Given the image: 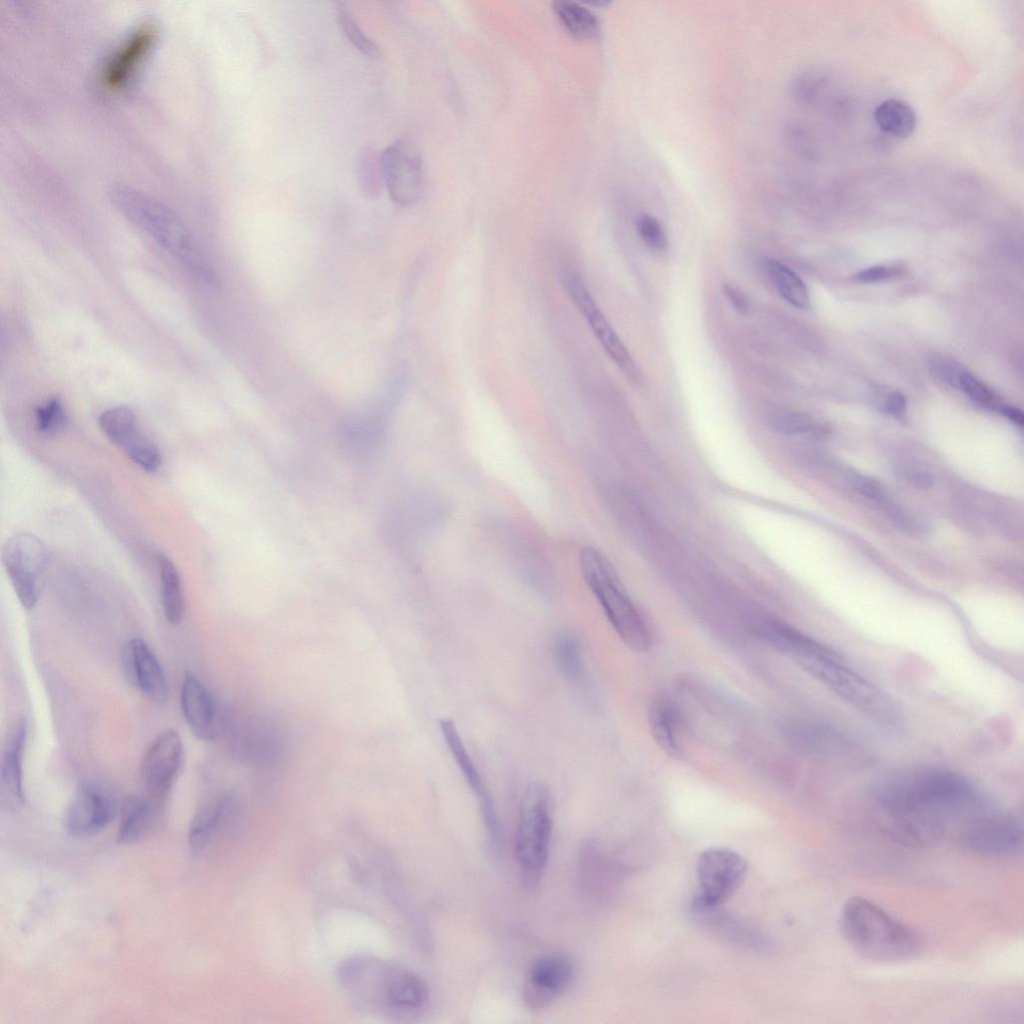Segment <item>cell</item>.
Returning <instances> with one entry per match:
<instances>
[{"instance_id":"52a82bcc","label":"cell","mask_w":1024,"mask_h":1024,"mask_svg":"<svg viewBox=\"0 0 1024 1024\" xmlns=\"http://www.w3.org/2000/svg\"><path fill=\"white\" fill-rule=\"evenodd\" d=\"M2 561L22 607L33 609L45 582L47 551L44 543L31 533H17L5 542Z\"/></svg>"},{"instance_id":"44dd1931","label":"cell","mask_w":1024,"mask_h":1024,"mask_svg":"<svg viewBox=\"0 0 1024 1024\" xmlns=\"http://www.w3.org/2000/svg\"><path fill=\"white\" fill-rule=\"evenodd\" d=\"M693 917L699 924L712 932L729 939L733 943L746 946H763L762 936L749 926L739 922L732 915L725 913L717 906L691 905Z\"/></svg>"},{"instance_id":"3957f363","label":"cell","mask_w":1024,"mask_h":1024,"mask_svg":"<svg viewBox=\"0 0 1024 1024\" xmlns=\"http://www.w3.org/2000/svg\"><path fill=\"white\" fill-rule=\"evenodd\" d=\"M115 208L148 235L195 278L215 284L214 270L185 223L166 205L128 186L110 191Z\"/></svg>"},{"instance_id":"5b68a950","label":"cell","mask_w":1024,"mask_h":1024,"mask_svg":"<svg viewBox=\"0 0 1024 1024\" xmlns=\"http://www.w3.org/2000/svg\"><path fill=\"white\" fill-rule=\"evenodd\" d=\"M579 567L618 636L633 651H646L651 643L648 628L610 561L587 546L580 551Z\"/></svg>"},{"instance_id":"ffe728a7","label":"cell","mask_w":1024,"mask_h":1024,"mask_svg":"<svg viewBox=\"0 0 1024 1024\" xmlns=\"http://www.w3.org/2000/svg\"><path fill=\"white\" fill-rule=\"evenodd\" d=\"M234 804L230 797L217 795L206 800L193 817L189 829V844L194 852L210 846L226 828L233 816Z\"/></svg>"},{"instance_id":"d4e9b609","label":"cell","mask_w":1024,"mask_h":1024,"mask_svg":"<svg viewBox=\"0 0 1024 1024\" xmlns=\"http://www.w3.org/2000/svg\"><path fill=\"white\" fill-rule=\"evenodd\" d=\"M649 725L657 745L670 756L680 754L677 717L672 704L663 698L655 700L649 712Z\"/></svg>"},{"instance_id":"30bf717a","label":"cell","mask_w":1024,"mask_h":1024,"mask_svg":"<svg viewBox=\"0 0 1024 1024\" xmlns=\"http://www.w3.org/2000/svg\"><path fill=\"white\" fill-rule=\"evenodd\" d=\"M563 286L578 307L589 327L615 364L631 379L637 381L639 372L634 365L626 347L603 314L581 275L570 265L562 271Z\"/></svg>"},{"instance_id":"8992f818","label":"cell","mask_w":1024,"mask_h":1024,"mask_svg":"<svg viewBox=\"0 0 1024 1024\" xmlns=\"http://www.w3.org/2000/svg\"><path fill=\"white\" fill-rule=\"evenodd\" d=\"M552 826L550 791L545 784L532 782L521 800L515 836V857L523 884L528 889L537 887L542 878Z\"/></svg>"},{"instance_id":"8d00e7d4","label":"cell","mask_w":1024,"mask_h":1024,"mask_svg":"<svg viewBox=\"0 0 1024 1024\" xmlns=\"http://www.w3.org/2000/svg\"><path fill=\"white\" fill-rule=\"evenodd\" d=\"M852 483L854 488L863 496L879 502L885 500V493L883 489L874 480L863 476H854L852 478Z\"/></svg>"},{"instance_id":"f1b7e54d","label":"cell","mask_w":1024,"mask_h":1024,"mask_svg":"<svg viewBox=\"0 0 1024 1024\" xmlns=\"http://www.w3.org/2000/svg\"><path fill=\"white\" fill-rule=\"evenodd\" d=\"M767 271L779 294L791 305L800 309L810 306V299L805 283L784 264L770 260Z\"/></svg>"},{"instance_id":"4316f807","label":"cell","mask_w":1024,"mask_h":1024,"mask_svg":"<svg viewBox=\"0 0 1024 1024\" xmlns=\"http://www.w3.org/2000/svg\"><path fill=\"white\" fill-rule=\"evenodd\" d=\"M552 655L556 667L564 677L573 683L583 682L585 668L577 637L568 632L555 635L552 641Z\"/></svg>"},{"instance_id":"1f68e13d","label":"cell","mask_w":1024,"mask_h":1024,"mask_svg":"<svg viewBox=\"0 0 1024 1024\" xmlns=\"http://www.w3.org/2000/svg\"><path fill=\"white\" fill-rule=\"evenodd\" d=\"M67 424V415L60 399L53 397L35 410V426L44 436L61 432Z\"/></svg>"},{"instance_id":"60d3db41","label":"cell","mask_w":1024,"mask_h":1024,"mask_svg":"<svg viewBox=\"0 0 1024 1024\" xmlns=\"http://www.w3.org/2000/svg\"><path fill=\"white\" fill-rule=\"evenodd\" d=\"M998 412L1020 426L1024 423L1023 413L1015 407L1003 404Z\"/></svg>"},{"instance_id":"d590c367","label":"cell","mask_w":1024,"mask_h":1024,"mask_svg":"<svg viewBox=\"0 0 1024 1024\" xmlns=\"http://www.w3.org/2000/svg\"><path fill=\"white\" fill-rule=\"evenodd\" d=\"M900 273L901 267L897 265H878L859 271L855 278L860 282L875 283L896 277Z\"/></svg>"},{"instance_id":"ba28073f","label":"cell","mask_w":1024,"mask_h":1024,"mask_svg":"<svg viewBox=\"0 0 1024 1024\" xmlns=\"http://www.w3.org/2000/svg\"><path fill=\"white\" fill-rule=\"evenodd\" d=\"M158 39V27L151 20L134 26L106 56L98 73L102 90L117 94L131 85Z\"/></svg>"},{"instance_id":"5bb4252c","label":"cell","mask_w":1024,"mask_h":1024,"mask_svg":"<svg viewBox=\"0 0 1024 1024\" xmlns=\"http://www.w3.org/2000/svg\"><path fill=\"white\" fill-rule=\"evenodd\" d=\"M184 760V747L179 733L167 729L147 749L141 775L146 791L153 801L166 797L173 787Z\"/></svg>"},{"instance_id":"f546056e","label":"cell","mask_w":1024,"mask_h":1024,"mask_svg":"<svg viewBox=\"0 0 1024 1024\" xmlns=\"http://www.w3.org/2000/svg\"><path fill=\"white\" fill-rule=\"evenodd\" d=\"M772 428L786 435L819 436L825 433V427L807 414L791 411H779L770 416Z\"/></svg>"},{"instance_id":"9a60e30c","label":"cell","mask_w":1024,"mask_h":1024,"mask_svg":"<svg viewBox=\"0 0 1024 1024\" xmlns=\"http://www.w3.org/2000/svg\"><path fill=\"white\" fill-rule=\"evenodd\" d=\"M574 978L572 961L562 954H548L531 966L525 982L523 998L527 1007L540 1010L551 1005L571 985Z\"/></svg>"},{"instance_id":"7c38bea8","label":"cell","mask_w":1024,"mask_h":1024,"mask_svg":"<svg viewBox=\"0 0 1024 1024\" xmlns=\"http://www.w3.org/2000/svg\"><path fill=\"white\" fill-rule=\"evenodd\" d=\"M955 843L982 856H1015L1023 847L1022 822L1014 815L996 811L964 831Z\"/></svg>"},{"instance_id":"e0dca14e","label":"cell","mask_w":1024,"mask_h":1024,"mask_svg":"<svg viewBox=\"0 0 1024 1024\" xmlns=\"http://www.w3.org/2000/svg\"><path fill=\"white\" fill-rule=\"evenodd\" d=\"M115 815L114 798L95 785L84 784L74 795L65 822L73 836L86 838L105 829Z\"/></svg>"},{"instance_id":"7402d4cb","label":"cell","mask_w":1024,"mask_h":1024,"mask_svg":"<svg viewBox=\"0 0 1024 1024\" xmlns=\"http://www.w3.org/2000/svg\"><path fill=\"white\" fill-rule=\"evenodd\" d=\"M439 728L452 758L469 787L477 795L479 803L490 799L480 772L465 748L454 722L448 718L441 719Z\"/></svg>"},{"instance_id":"4dcf8cb0","label":"cell","mask_w":1024,"mask_h":1024,"mask_svg":"<svg viewBox=\"0 0 1024 1024\" xmlns=\"http://www.w3.org/2000/svg\"><path fill=\"white\" fill-rule=\"evenodd\" d=\"M338 23L349 42L362 54L370 58H379L380 49L374 41L366 36L343 2H337Z\"/></svg>"},{"instance_id":"7a4b0ae2","label":"cell","mask_w":1024,"mask_h":1024,"mask_svg":"<svg viewBox=\"0 0 1024 1024\" xmlns=\"http://www.w3.org/2000/svg\"><path fill=\"white\" fill-rule=\"evenodd\" d=\"M757 633L800 668L848 704L873 720L893 725L898 712L888 697L834 653L810 637L778 621H764Z\"/></svg>"},{"instance_id":"83f0119b","label":"cell","mask_w":1024,"mask_h":1024,"mask_svg":"<svg viewBox=\"0 0 1024 1024\" xmlns=\"http://www.w3.org/2000/svg\"><path fill=\"white\" fill-rule=\"evenodd\" d=\"M553 10L562 25L573 36L590 39L598 35L599 21L592 11L583 5L570 0H558L553 2Z\"/></svg>"},{"instance_id":"d6986e66","label":"cell","mask_w":1024,"mask_h":1024,"mask_svg":"<svg viewBox=\"0 0 1024 1024\" xmlns=\"http://www.w3.org/2000/svg\"><path fill=\"white\" fill-rule=\"evenodd\" d=\"M27 721L18 719L5 741L1 760V798L9 807L25 801L23 788V755L27 740Z\"/></svg>"},{"instance_id":"484cf974","label":"cell","mask_w":1024,"mask_h":1024,"mask_svg":"<svg viewBox=\"0 0 1024 1024\" xmlns=\"http://www.w3.org/2000/svg\"><path fill=\"white\" fill-rule=\"evenodd\" d=\"M874 117L882 131L899 138L909 137L914 132L917 122L913 109L899 99L883 101L876 108Z\"/></svg>"},{"instance_id":"9c48e42d","label":"cell","mask_w":1024,"mask_h":1024,"mask_svg":"<svg viewBox=\"0 0 1024 1024\" xmlns=\"http://www.w3.org/2000/svg\"><path fill=\"white\" fill-rule=\"evenodd\" d=\"M746 873L747 863L737 852L726 848L704 851L697 863L699 893L692 905H721L740 887Z\"/></svg>"},{"instance_id":"2e32d148","label":"cell","mask_w":1024,"mask_h":1024,"mask_svg":"<svg viewBox=\"0 0 1024 1024\" xmlns=\"http://www.w3.org/2000/svg\"><path fill=\"white\" fill-rule=\"evenodd\" d=\"M121 665L127 680L147 699L158 704L166 701L168 688L164 670L143 639L134 637L124 645Z\"/></svg>"},{"instance_id":"d6a6232c","label":"cell","mask_w":1024,"mask_h":1024,"mask_svg":"<svg viewBox=\"0 0 1024 1024\" xmlns=\"http://www.w3.org/2000/svg\"><path fill=\"white\" fill-rule=\"evenodd\" d=\"M928 367L935 379L957 389H959L961 378L966 372L953 359L939 355L930 358Z\"/></svg>"},{"instance_id":"ab89813d","label":"cell","mask_w":1024,"mask_h":1024,"mask_svg":"<svg viewBox=\"0 0 1024 1024\" xmlns=\"http://www.w3.org/2000/svg\"><path fill=\"white\" fill-rule=\"evenodd\" d=\"M908 479L913 482L915 486L922 489L930 488L933 485V478L929 474L921 471L910 472Z\"/></svg>"},{"instance_id":"603a6c76","label":"cell","mask_w":1024,"mask_h":1024,"mask_svg":"<svg viewBox=\"0 0 1024 1024\" xmlns=\"http://www.w3.org/2000/svg\"><path fill=\"white\" fill-rule=\"evenodd\" d=\"M154 813L151 799L127 796L121 806L118 840L122 843H132L142 838L152 825Z\"/></svg>"},{"instance_id":"f35d334b","label":"cell","mask_w":1024,"mask_h":1024,"mask_svg":"<svg viewBox=\"0 0 1024 1024\" xmlns=\"http://www.w3.org/2000/svg\"><path fill=\"white\" fill-rule=\"evenodd\" d=\"M723 291L731 305L738 312L743 313L748 309L745 296L737 288L727 284L723 286Z\"/></svg>"},{"instance_id":"8fae6325","label":"cell","mask_w":1024,"mask_h":1024,"mask_svg":"<svg viewBox=\"0 0 1024 1024\" xmlns=\"http://www.w3.org/2000/svg\"><path fill=\"white\" fill-rule=\"evenodd\" d=\"M381 169L390 198L402 206L417 202L424 190V172L417 146L407 139L389 145L381 157Z\"/></svg>"},{"instance_id":"277c9868","label":"cell","mask_w":1024,"mask_h":1024,"mask_svg":"<svg viewBox=\"0 0 1024 1024\" xmlns=\"http://www.w3.org/2000/svg\"><path fill=\"white\" fill-rule=\"evenodd\" d=\"M840 931L860 956L879 963H897L919 951L918 935L883 908L862 897H853L840 914Z\"/></svg>"},{"instance_id":"4fadbf2b","label":"cell","mask_w":1024,"mask_h":1024,"mask_svg":"<svg viewBox=\"0 0 1024 1024\" xmlns=\"http://www.w3.org/2000/svg\"><path fill=\"white\" fill-rule=\"evenodd\" d=\"M98 424L106 437L141 469L154 472L160 467L162 456L158 447L141 430L129 407L116 406L103 411Z\"/></svg>"},{"instance_id":"836d02e7","label":"cell","mask_w":1024,"mask_h":1024,"mask_svg":"<svg viewBox=\"0 0 1024 1024\" xmlns=\"http://www.w3.org/2000/svg\"><path fill=\"white\" fill-rule=\"evenodd\" d=\"M959 389L963 390L975 402L991 409L998 411L1003 405L993 390L967 371L961 378Z\"/></svg>"},{"instance_id":"e575fe53","label":"cell","mask_w":1024,"mask_h":1024,"mask_svg":"<svg viewBox=\"0 0 1024 1024\" xmlns=\"http://www.w3.org/2000/svg\"><path fill=\"white\" fill-rule=\"evenodd\" d=\"M637 230L642 241L653 250H662L667 238L661 223L653 216L642 214L637 220Z\"/></svg>"},{"instance_id":"74e56055","label":"cell","mask_w":1024,"mask_h":1024,"mask_svg":"<svg viewBox=\"0 0 1024 1024\" xmlns=\"http://www.w3.org/2000/svg\"><path fill=\"white\" fill-rule=\"evenodd\" d=\"M881 407L888 414L902 419L906 413V399L899 392H891L882 399Z\"/></svg>"},{"instance_id":"cb8c5ba5","label":"cell","mask_w":1024,"mask_h":1024,"mask_svg":"<svg viewBox=\"0 0 1024 1024\" xmlns=\"http://www.w3.org/2000/svg\"><path fill=\"white\" fill-rule=\"evenodd\" d=\"M161 586V604L164 616L171 625H178L183 617V596L178 571L172 561L162 553L156 555Z\"/></svg>"},{"instance_id":"6da1fadb","label":"cell","mask_w":1024,"mask_h":1024,"mask_svg":"<svg viewBox=\"0 0 1024 1024\" xmlns=\"http://www.w3.org/2000/svg\"><path fill=\"white\" fill-rule=\"evenodd\" d=\"M875 801L881 832L909 848L955 842L964 830L996 811L974 783L941 768L893 775L876 788Z\"/></svg>"},{"instance_id":"ac0fdd59","label":"cell","mask_w":1024,"mask_h":1024,"mask_svg":"<svg viewBox=\"0 0 1024 1024\" xmlns=\"http://www.w3.org/2000/svg\"><path fill=\"white\" fill-rule=\"evenodd\" d=\"M180 705L190 731L198 739L212 741L216 738L220 727L217 702L204 683L190 671L183 676Z\"/></svg>"}]
</instances>
